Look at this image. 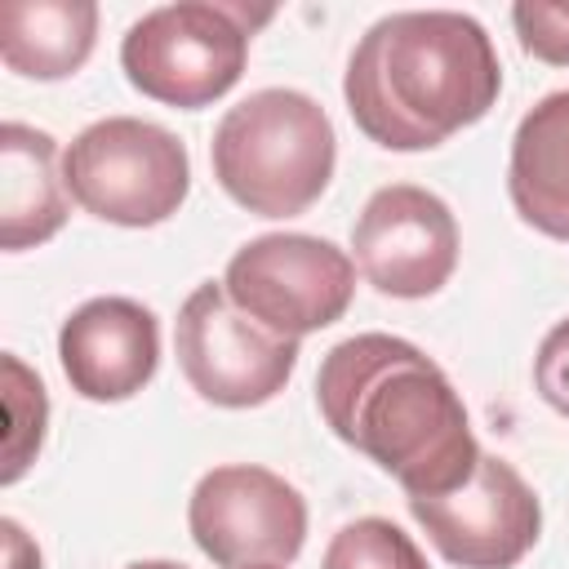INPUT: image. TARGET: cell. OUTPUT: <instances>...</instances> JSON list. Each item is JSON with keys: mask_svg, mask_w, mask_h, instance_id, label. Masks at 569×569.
I'll use <instances>...</instances> for the list:
<instances>
[{"mask_svg": "<svg viewBox=\"0 0 569 569\" xmlns=\"http://www.w3.org/2000/svg\"><path fill=\"white\" fill-rule=\"evenodd\" d=\"M325 427L373 458L409 498L458 489L480 458L467 405L445 369L396 333H356L329 347L316 373Z\"/></svg>", "mask_w": 569, "mask_h": 569, "instance_id": "1", "label": "cell"}, {"mask_svg": "<svg viewBox=\"0 0 569 569\" xmlns=\"http://www.w3.org/2000/svg\"><path fill=\"white\" fill-rule=\"evenodd\" d=\"M502 67L489 31L458 9H400L351 49L342 98L356 129L387 151H427L489 116Z\"/></svg>", "mask_w": 569, "mask_h": 569, "instance_id": "2", "label": "cell"}, {"mask_svg": "<svg viewBox=\"0 0 569 569\" xmlns=\"http://www.w3.org/2000/svg\"><path fill=\"white\" fill-rule=\"evenodd\" d=\"M218 187L258 218L307 213L338 160L325 107L302 89H258L227 107L209 142Z\"/></svg>", "mask_w": 569, "mask_h": 569, "instance_id": "3", "label": "cell"}, {"mask_svg": "<svg viewBox=\"0 0 569 569\" xmlns=\"http://www.w3.org/2000/svg\"><path fill=\"white\" fill-rule=\"evenodd\" d=\"M271 13V4L249 9L236 0H178L147 9L120 40V67L138 93L164 107H209L240 80L249 40Z\"/></svg>", "mask_w": 569, "mask_h": 569, "instance_id": "4", "label": "cell"}, {"mask_svg": "<svg viewBox=\"0 0 569 569\" xmlns=\"http://www.w3.org/2000/svg\"><path fill=\"white\" fill-rule=\"evenodd\" d=\"M62 178L84 213L116 227H160L191 191V156L156 120L107 116L71 138Z\"/></svg>", "mask_w": 569, "mask_h": 569, "instance_id": "5", "label": "cell"}, {"mask_svg": "<svg viewBox=\"0 0 569 569\" xmlns=\"http://www.w3.org/2000/svg\"><path fill=\"white\" fill-rule=\"evenodd\" d=\"M222 284L249 320L302 342L342 320L356 293V262L325 236L271 231L231 253Z\"/></svg>", "mask_w": 569, "mask_h": 569, "instance_id": "6", "label": "cell"}, {"mask_svg": "<svg viewBox=\"0 0 569 569\" xmlns=\"http://www.w3.org/2000/svg\"><path fill=\"white\" fill-rule=\"evenodd\" d=\"M178 369L191 391L222 409H258L284 391L298 369V342L249 320L222 280H204L187 293L173 325Z\"/></svg>", "mask_w": 569, "mask_h": 569, "instance_id": "7", "label": "cell"}, {"mask_svg": "<svg viewBox=\"0 0 569 569\" xmlns=\"http://www.w3.org/2000/svg\"><path fill=\"white\" fill-rule=\"evenodd\" d=\"M187 529L218 569H284L307 542V498L267 467L227 462L196 480Z\"/></svg>", "mask_w": 569, "mask_h": 569, "instance_id": "8", "label": "cell"}, {"mask_svg": "<svg viewBox=\"0 0 569 569\" xmlns=\"http://www.w3.org/2000/svg\"><path fill=\"white\" fill-rule=\"evenodd\" d=\"M409 516L458 569H511L542 533L538 493L498 453H480L476 471L458 489L436 498H409Z\"/></svg>", "mask_w": 569, "mask_h": 569, "instance_id": "9", "label": "cell"}, {"mask_svg": "<svg viewBox=\"0 0 569 569\" xmlns=\"http://www.w3.org/2000/svg\"><path fill=\"white\" fill-rule=\"evenodd\" d=\"M356 267L387 298H431L458 267L453 209L413 182L378 187L351 227Z\"/></svg>", "mask_w": 569, "mask_h": 569, "instance_id": "10", "label": "cell"}, {"mask_svg": "<svg viewBox=\"0 0 569 569\" xmlns=\"http://www.w3.org/2000/svg\"><path fill=\"white\" fill-rule=\"evenodd\" d=\"M58 360L76 396L116 405L138 396L160 365V325L156 311L107 293L80 302L58 329Z\"/></svg>", "mask_w": 569, "mask_h": 569, "instance_id": "11", "label": "cell"}, {"mask_svg": "<svg viewBox=\"0 0 569 569\" xmlns=\"http://www.w3.org/2000/svg\"><path fill=\"white\" fill-rule=\"evenodd\" d=\"M507 191L533 231L569 240V89L538 98L520 116L511 133Z\"/></svg>", "mask_w": 569, "mask_h": 569, "instance_id": "12", "label": "cell"}, {"mask_svg": "<svg viewBox=\"0 0 569 569\" xmlns=\"http://www.w3.org/2000/svg\"><path fill=\"white\" fill-rule=\"evenodd\" d=\"M67 178L58 173V142L31 124H0V249L18 253L62 231Z\"/></svg>", "mask_w": 569, "mask_h": 569, "instance_id": "13", "label": "cell"}, {"mask_svg": "<svg viewBox=\"0 0 569 569\" xmlns=\"http://www.w3.org/2000/svg\"><path fill=\"white\" fill-rule=\"evenodd\" d=\"M98 40L93 0H9L0 4V58L31 80L80 71Z\"/></svg>", "mask_w": 569, "mask_h": 569, "instance_id": "14", "label": "cell"}, {"mask_svg": "<svg viewBox=\"0 0 569 569\" xmlns=\"http://www.w3.org/2000/svg\"><path fill=\"white\" fill-rule=\"evenodd\" d=\"M320 569H427V556L396 520L360 516L329 538Z\"/></svg>", "mask_w": 569, "mask_h": 569, "instance_id": "15", "label": "cell"}, {"mask_svg": "<svg viewBox=\"0 0 569 569\" xmlns=\"http://www.w3.org/2000/svg\"><path fill=\"white\" fill-rule=\"evenodd\" d=\"M4 409H9V436H4V471H0V480L13 485L36 462V453L44 445V422H49L44 382L13 351L4 356Z\"/></svg>", "mask_w": 569, "mask_h": 569, "instance_id": "16", "label": "cell"}, {"mask_svg": "<svg viewBox=\"0 0 569 569\" xmlns=\"http://www.w3.org/2000/svg\"><path fill=\"white\" fill-rule=\"evenodd\" d=\"M511 27L520 36V49L551 62L569 67V0H520L511 4Z\"/></svg>", "mask_w": 569, "mask_h": 569, "instance_id": "17", "label": "cell"}, {"mask_svg": "<svg viewBox=\"0 0 569 569\" xmlns=\"http://www.w3.org/2000/svg\"><path fill=\"white\" fill-rule=\"evenodd\" d=\"M533 387L538 396L569 418V316L560 325L547 329V338L538 342V356H533Z\"/></svg>", "mask_w": 569, "mask_h": 569, "instance_id": "18", "label": "cell"}, {"mask_svg": "<svg viewBox=\"0 0 569 569\" xmlns=\"http://www.w3.org/2000/svg\"><path fill=\"white\" fill-rule=\"evenodd\" d=\"M0 533H4V556H9V569H40V551L36 542L22 533V525L13 516L0 520Z\"/></svg>", "mask_w": 569, "mask_h": 569, "instance_id": "19", "label": "cell"}, {"mask_svg": "<svg viewBox=\"0 0 569 569\" xmlns=\"http://www.w3.org/2000/svg\"><path fill=\"white\" fill-rule=\"evenodd\" d=\"M124 569H187V565H178V560H133Z\"/></svg>", "mask_w": 569, "mask_h": 569, "instance_id": "20", "label": "cell"}]
</instances>
